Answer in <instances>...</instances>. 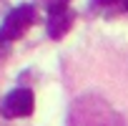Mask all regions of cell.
Listing matches in <instances>:
<instances>
[{
  "label": "cell",
  "instance_id": "obj_1",
  "mask_svg": "<svg viewBox=\"0 0 128 126\" xmlns=\"http://www.w3.org/2000/svg\"><path fill=\"white\" fill-rule=\"evenodd\" d=\"M33 23H35V8H33V5H18V8H13V10L5 15L3 25H0V40H3V43H10V40L23 38L25 30H28Z\"/></svg>",
  "mask_w": 128,
  "mask_h": 126
},
{
  "label": "cell",
  "instance_id": "obj_2",
  "mask_svg": "<svg viewBox=\"0 0 128 126\" xmlns=\"http://www.w3.org/2000/svg\"><path fill=\"white\" fill-rule=\"evenodd\" d=\"M33 106H35V98H33L30 88H13L5 96L0 111H3L5 118H23V116L33 113Z\"/></svg>",
  "mask_w": 128,
  "mask_h": 126
},
{
  "label": "cell",
  "instance_id": "obj_3",
  "mask_svg": "<svg viewBox=\"0 0 128 126\" xmlns=\"http://www.w3.org/2000/svg\"><path fill=\"white\" fill-rule=\"evenodd\" d=\"M73 20H76V13H73L70 8L50 10V13H48V23H45V28H48V35H50L53 40H60L63 35H66V33L70 30Z\"/></svg>",
  "mask_w": 128,
  "mask_h": 126
},
{
  "label": "cell",
  "instance_id": "obj_4",
  "mask_svg": "<svg viewBox=\"0 0 128 126\" xmlns=\"http://www.w3.org/2000/svg\"><path fill=\"white\" fill-rule=\"evenodd\" d=\"M38 3L50 13V10H60V8H68V3L70 0H38Z\"/></svg>",
  "mask_w": 128,
  "mask_h": 126
},
{
  "label": "cell",
  "instance_id": "obj_5",
  "mask_svg": "<svg viewBox=\"0 0 128 126\" xmlns=\"http://www.w3.org/2000/svg\"><path fill=\"white\" fill-rule=\"evenodd\" d=\"M100 5H110V3H116V0H98Z\"/></svg>",
  "mask_w": 128,
  "mask_h": 126
},
{
  "label": "cell",
  "instance_id": "obj_6",
  "mask_svg": "<svg viewBox=\"0 0 128 126\" xmlns=\"http://www.w3.org/2000/svg\"><path fill=\"white\" fill-rule=\"evenodd\" d=\"M0 53H3V40H0Z\"/></svg>",
  "mask_w": 128,
  "mask_h": 126
},
{
  "label": "cell",
  "instance_id": "obj_7",
  "mask_svg": "<svg viewBox=\"0 0 128 126\" xmlns=\"http://www.w3.org/2000/svg\"><path fill=\"white\" fill-rule=\"evenodd\" d=\"M123 5H126V10H128V0H126V3H123Z\"/></svg>",
  "mask_w": 128,
  "mask_h": 126
}]
</instances>
